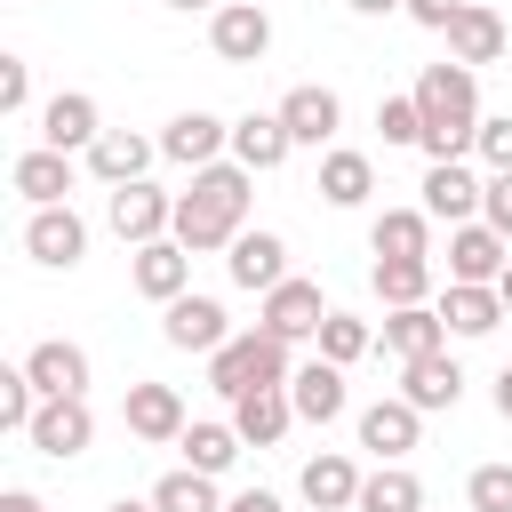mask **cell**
Segmentation results:
<instances>
[{
    "instance_id": "cell-1",
    "label": "cell",
    "mask_w": 512,
    "mask_h": 512,
    "mask_svg": "<svg viewBox=\"0 0 512 512\" xmlns=\"http://www.w3.org/2000/svg\"><path fill=\"white\" fill-rule=\"evenodd\" d=\"M248 200H256V168H240V160L192 168V192H176V240H184L192 256L232 248V240L248 232Z\"/></svg>"
},
{
    "instance_id": "cell-2",
    "label": "cell",
    "mask_w": 512,
    "mask_h": 512,
    "mask_svg": "<svg viewBox=\"0 0 512 512\" xmlns=\"http://www.w3.org/2000/svg\"><path fill=\"white\" fill-rule=\"evenodd\" d=\"M416 112H424V160H464L472 144H480V80H472V64H456V56H440V64H424L416 72Z\"/></svg>"
},
{
    "instance_id": "cell-3",
    "label": "cell",
    "mask_w": 512,
    "mask_h": 512,
    "mask_svg": "<svg viewBox=\"0 0 512 512\" xmlns=\"http://www.w3.org/2000/svg\"><path fill=\"white\" fill-rule=\"evenodd\" d=\"M288 376H296V360H288V336H272V328L224 336V344L208 352V392H224V400H240V392H256V384H288Z\"/></svg>"
},
{
    "instance_id": "cell-4",
    "label": "cell",
    "mask_w": 512,
    "mask_h": 512,
    "mask_svg": "<svg viewBox=\"0 0 512 512\" xmlns=\"http://www.w3.org/2000/svg\"><path fill=\"white\" fill-rule=\"evenodd\" d=\"M104 224H112L128 248H144V240L176 232V192H160L152 176H136V184H112V192H104Z\"/></svg>"
},
{
    "instance_id": "cell-5",
    "label": "cell",
    "mask_w": 512,
    "mask_h": 512,
    "mask_svg": "<svg viewBox=\"0 0 512 512\" xmlns=\"http://www.w3.org/2000/svg\"><path fill=\"white\" fill-rule=\"evenodd\" d=\"M24 440H32L40 456H56V464L88 456V440H96V408H88V392H56V400H40V416H32Z\"/></svg>"
},
{
    "instance_id": "cell-6",
    "label": "cell",
    "mask_w": 512,
    "mask_h": 512,
    "mask_svg": "<svg viewBox=\"0 0 512 512\" xmlns=\"http://www.w3.org/2000/svg\"><path fill=\"white\" fill-rule=\"evenodd\" d=\"M24 256H32V264H48V272H72V264L88 256V224L72 216V200H56V208H32V216H24Z\"/></svg>"
},
{
    "instance_id": "cell-7",
    "label": "cell",
    "mask_w": 512,
    "mask_h": 512,
    "mask_svg": "<svg viewBox=\"0 0 512 512\" xmlns=\"http://www.w3.org/2000/svg\"><path fill=\"white\" fill-rule=\"evenodd\" d=\"M504 264H512V240L488 224V216H472V224H448V280H504Z\"/></svg>"
},
{
    "instance_id": "cell-8",
    "label": "cell",
    "mask_w": 512,
    "mask_h": 512,
    "mask_svg": "<svg viewBox=\"0 0 512 512\" xmlns=\"http://www.w3.org/2000/svg\"><path fill=\"white\" fill-rule=\"evenodd\" d=\"M208 48H216L224 64H256V56L272 48V16H264V0H224V8L208 16Z\"/></svg>"
},
{
    "instance_id": "cell-9",
    "label": "cell",
    "mask_w": 512,
    "mask_h": 512,
    "mask_svg": "<svg viewBox=\"0 0 512 512\" xmlns=\"http://www.w3.org/2000/svg\"><path fill=\"white\" fill-rule=\"evenodd\" d=\"M128 280H136V296H152V304H176V296L192 288V248H184L176 232H160V240H144V248H136Z\"/></svg>"
},
{
    "instance_id": "cell-10",
    "label": "cell",
    "mask_w": 512,
    "mask_h": 512,
    "mask_svg": "<svg viewBox=\"0 0 512 512\" xmlns=\"http://www.w3.org/2000/svg\"><path fill=\"white\" fill-rule=\"evenodd\" d=\"M328 312H336V304L320 296V280H296V272H288L280 288H264V320H256V328H272V336L296 344V336H320Z\"/></svg>"
},
{
    "instance_id": "cell-11",
    "label": "cell",
    "mask_w": 512,
    "mask_h": 512,
    "mask_svg": "<svg viewBox=\"0 0 512 512\" xmlns=\"http://www.w3.org/2000/svg\"><path fill=\"white\" fill-rule=\"evenodd\" d=\"M96 136H104V112H96L88 88H56V96L40 104V144H56V152H88Z\"/></svg>"
},
{
    "instance_id": "cell-12",
    "label": "cell",
    "mask_w": 512,
    "mask_h": 512,
    "mask_svg": "<svg viewBox=\"0 0 512 512\" xmlns=\"http://www.w3.org/2000/svg\"><path fill=\"white\" fill-rule=\"evenodd\" d=\"M224 152H232V120H216V112H176L160 128V160H176V168H208Z\"/></svg>"
},
{
    "instance_id": "cell-13",
    "label": "cell",
    "mask_w": 512,
    "mask_h": 512,
    "mask_svg": "<svg viewBox=\"0 0 512 512\" xmlns=\"http://www.w3.org/2000/svg\"><path fill=\"white\" fill-rule=\"evenodd\" d=\"M160 336H168L176 352H200V360H208L232 328H224V304H216V296H192V288H184L176 304H160Z\"/></svg>"
},
{
    "instance_id": "cell-14",
    "label": "cell",
    "mask_w": 512,
    "mask_h": 512,
    "mask_svg": "<svg viewBox=\"0 0 512 512\" xmlns=\"http://www.w3.org/2000/svg\"><path fill=\"white\" fill-rule=\"evenodd\" d=\"M120 424H128L136 440H152V448H160V440H184V424H192V416H184V392H176V384H128Z\"/></svg>"
},
{
    "instance_id": "cell-15",
    "label": "cell",
    "mask_w": 512,
    "mask_h": 512,
    "mask_svg": "<svg viewBox=\"0 0 512 512\" xmlns=\"http://www.w3.org/2000/svg\"><path fill=\"white\" fill-rule=\"evenodd\" d=\"M416 432H424V408L416 400H376V408H360V448L376 456V464H400L408 448H416Z\"/></svg>"
},
{
    "instance_id": "cell-16",
    "label": "cell",
    "mask_w": 512,
    "mask_h": 512,
    "mask_svg": "<svg viewBox=\"0 0 512 512\" xmlns=\"http://www.w3.org/2000/svg\"><path fill=\"white\" fill-rule=\"evenodd\" d=\"M360 464L344 456V448H320V456H304V472H296V488H304V504L312 512H352L360 504Z\"/></svg>"
},
{
    "instance_id": "cell-17",
    "label": "cell",
    "mask_w": 512,
    "mask_h": 512,
    "mask_svg": "<svg viewBox=\"0 0 512 512\" xmlns=\"http://www.w3.org/2000/svg\"><path fill=\"white\" fill-rule=\"evenodd\" d=\"M272 112L288 120V136H296V144H336V128H344V96H336V88H320V80L288 88Z\"/></svg>"
},
{
    "instance_id": "cell-18",
    "label": "cell",
    "mask_w": 512,
    "mask_h": 512,
    "mask_svg": "<svg viewBox=\"0 0 512 512\" xmlns=\"http://www.w3.org/2000/svg\"><path fill=\"white\" fill-rule=\"evenodd\" d=\"M480 192H488V184H480L464 160H432V168H424V216H432V224H472V216H480Z\"/></svg>"
},
{
    "instance_id": "cell-19",
    "label": "cell",
    "mask_w": 512,
    "mask_h": 512,
    "mask_svg": "<svg viewBox=\"0 0 512 512\" xmlns=\"http://www.w3.org/2000/svg\"><path fill=\"white\" fill-rule=\"evenodd\" d=\"M288 424H296L288 384H256V392H240V400H232V432H240L248 448H280V440H288Z\"/></svg>"
},
{
    "instance_id": "cell-20",
    "label": "cell",
    "mask_w": 512,
    "mask_h": 512,
    "mask_svg": "<svg viewBox=\"0 0 512 512\" xmlns=\"http://www.w3.org/2000/svg\"><path fill=\"white\" fill-rule=\"evenodd\" d=\"M152 152H160L152 136H136V128H104V136H96V144H88L80 160H88V176H96V184L112 192V184H136V176L152 168Z\"/></svg>"
},
{
    "instance_id": "cell-21",
    "label": "cell",
    "mask_w": 512,
    "mask_h": 512,
    "mask_svg": "<svg viewBox=\"0 0 512 512\" xmlns=\"http://www.w3.org/2000/svg\"><path fill=\"white\" fill-rule=\"evenodd\" d=\"M224 272H232V288H256V296H264V288H280V280H288V240H280V232H264V224H256V232H240V240H232V256H224Z\"/></svg>"
},
{
    "instance_id": "cell-22",
    "label": "cell",
    "mask_w": 512,
    "mask_h": 512,
    "mask_svg": "<svg viewBox=\"0 0 512 512\" xmlns=\"http://www.w3.org/2000/svg\"><path fill=\"white\" fill-rule=\"evenodd\" d=\"M288 400H296V424H336V416L352 408V392H344V368H336V360H304V368L288 376Z\"/></svg>"
},
{
    "instance_id": "cell-23",
    "label": "cell",
    "mask_w": 512,
    "mask_h": 512,
    "mask_svg": "<svg viewBox=\"0 0 512 512\" xmlns=\"http://www.w3.org/2000/svg\"><path fill=\"white\" fill-rule=\"evenodd\" d=\"M288 152H296V136H288V120H280V112H240V120H232V160H240V168L272 176Z\"/></svg>"
},
{
    "instance_id": "cell-24",
    "label": "cell",
    "mask_w": 512,
    "mask_h": 512,
    "mask_svg": "<svg viewBox=\"0 0 512 512\" xmlns=\"http://www.w3.org/2000/svg\"><path fill=\"white\" fill-rule=\"evenodd\" d=\"M8 184H16L32 208H56V200H72V152H56V144H32V152H16Z\"/></svg>"
},
{
    "instance_id": "cell-25",
    "label": "cell",
    "mask_w": 512,
    "mask_h": 512,
    "mask_svg": "<svg viewBox=\"0 0 512 512\" xmlns=\"http://www.w3.org/2000/svg\"><path fill=\"white\" fill-rule=\"evenodd\" d=\"M376 344L392 360H424V352H448V320H440V304H400V312H384Z\"/></svg>"
},
{
    "instance_id": "cell-26",
    "label": "cell",
    "mask_w": 512,
    "mask_h": 512,
    "mask_svg": "<svg viewBox=\"0 0 512 512\" xmlns=\"http://www.w3.org/2000/svg\"><path fill=\"white\" fill-rule=\"evenodd\" d=\"M504 40H512V32H504V16H496L488 0H464L456 24H448V56H456V64H496Z\"/></svg>"
},
{
    "instance_id": "cell-27",
    "label": "cell",
    "mask_w": 512,
    "mask_h": 512,
    "mask_svg": "<svg viewBox=\"0 0 512 512\" xmlns=\"http://www.w3.org/2000/svg\"><path fill=\"white\" fill-rule=\"evenodd\" d=\"M400 400H416L424 416L432 408H456L464 400V368L448 352H424V360H400Z\"/></svg>"
},
{
    "instance_id": "cell-28",
    "label": "cell",
    "mask_w": 512,
    "mask_h": 512,
    "mask_svg": "<svg viewBox=\"0 0 512 512\" xmlns=\"http://www.w3.org/2000/svg\"><path fill=\"white\" fill-rule=\"evenodd\" d=\"M368 192H376V160L352 152V144H328V152H320V200H328V208H360Z\"/></svg>"
},
{
    "instance_id": "cell-29",
    "label": "cell",
    "mask_w": 512,
    "mask_h": 512,
    "mask_svg": "<svg viewBox=\"0 0 512 512\" xmlns=\"http://www.w3.org/2000/svg\"><path fill=\"white\" fill-rule=\"evenodd\" d=\"M440 320H448V336H488V328H496V320H512V312H504V296H496L488 280H448Z\"/></svg>"
},
{
    "instance_id": "cell-30",
    "label": "cell",
    "mask_w": 512,
    "mask_h": 512,
    "mask_svg": "<svg viewBox=\"0 0 512 512\" xmlns=\"http://www.w3.org/2000/svg\"><path fill=\"white\" fill-rule=\"evenodd\" d=\"M24 368H32V384L56 400V392H88V352L80 344H64V336H48V344H32L24 352Z\"/></svg>"
},
{
    "instance_id": "cell-31",
    "label": "cell",
    "mask_w": 512,
    "mask_h": 512,
    "mask_svg": "<svg viewBox=\"0 0 512 512\" xmlns=\"http://www.w3.org/2000/svg\"><path fill=\"white\" fill-rule=\"evenodd\" d=\"M376 296H384V312H400V304H432V256H376Z\"/></svg>"
},
{
    "instance_id": "cell-32",
    "label": "cell",
    "mask_w": 512,
    "mask_h": 512,
    "mask_svg": "<svg viewBox=\"0 0 512 512\" xmlns=\"http://www.w3.org/2000/svg\"><path fill=\"white\" fill-rule=\"evenodd\" d=\"M368 248L376 256H432V216L424 208H384L368 224Z\"/></svg>"
},
{
    "instance_id": "cell-33",
    "label": "cell",
    "mask_w": 512,
    "mask_h": 512,
    "mask_svg": "<svg viewBox=\"0 0 512 512\" xmlns=\"http://www.w3.org/2000/svg\"><path fill=\"white\" fill-rule=\"evenodd\" d=\"M352 512H424V480L408 472V464H376L368 480H360V504Z\"/></svg>"
},
{
    "instance_id": "cell-34",
    "label": "cell",
    "mask_w": 512,
    "mask_h": 512,
    "mask_svg": "<svg viewBox=\"0 0 512 512\" xmlns=\"http://www.w3.org/2000/svg\"><path fill=\"white\" fill-rule=\"evenodd\" d=\"M152 512H224V496H216V472H192V464L160 472V480H152Z\"/></svg>"
},
{
    "instance_id": "cell-35",
    "label": "cell",
    "mask_w": 512,
    "mask_h": 512,
    "mask_svg": "<svg viewBox=\"0 0 512 512\" xmlns=\"http://www.w3.org/2000/svg\"><path fill=\"white\" fill-rule=\"evenodd\" d=\"M176 448H184V464H192V472H216V480H224V472L240 464V448H248V440H240L232 424H184V440H176Z\"/></svg>"
},
{
    "instance_id": "cell-36",
    "label": "cell",
    "mask_w": 512,
    "mask_h": 512,
    "mask_svg": "<svg viewBox=\"0 0 512 512\" xmlns=\"http://www.w3.org/2000/svg\"><path fill=\"white\" fill-rule=\"evenodd\" d=\"M312 344H320V360H336V368H352L360 352H376V328H368L360 312H328Z\"/></svg>"
},
{
    "instance_id": "cell-37",
    "label": "cell",
    "mask_w": 512,
    "mask_h": 512,
    "mask_svg": "<svg viewBox=\"0 0 512 512\" xmlns=\"http://www.w3.org/2000/svg\"><path fill=\"white\" fill-rule=\"evenodd\" d=\"M40 384H32V368H0V432H32V416H40Z\"/></svg>"
},
{
    "instance_id": "cell-38",
    "label": "cell",
    "mask_w": 512,
    "mask_h": 512,
    "mask_svg": "<svg viewBox=\"0 0 512 512\" xmlns=\"http://www.w3.org/2000/svg\"><path fill=\"white\" fill-rule=\"evenodd\" d=\"M464 504H472V512H512V464H472Z\"/></svg>"
},
{
    "instance_id": "cell-39",
    "label": "cell",
    "mask_w": 512,
    "mask_h": 512,
    "mask_svg": "<svg viewBox=\"0 0 512 512\" xmlns=\"http://www.w3.org/2000/svg\"><path fill=\"white\" fill-rule=\"evenodd\" d=\"M376 128H384V144H424V112H416V96H384V104H376Z\"/></svg>"
},
{
    "instance_id": "cell-40",
    "label": "cell",
    "mask_w": 512,
    "mask_h": 512,
    "mask_svg": "<svg viewBox=\"0 0 512 512\" xmlns=\"http://www.w3.org/2000/svg\"><path fill=\"white\" fill-rule=\"evenodd\" d=\"M24 104H32V64H24V56H0V112L16 120Z\"/></svg>"
},
{
    "instance_id": "cell-41",
    "label": "cell",
    "mask_w": 512,
    "mask_h": 512,
    "mask_svg": "<svg viewBox=\"0 0 512 512\" xmlns=\"http://www.w3.org/2000/svg\"><path fill=\"white\" fill-rule=\"evenodd\" d=\"M480 216L512 240V168H488V192H480Z\"/></svg>"
},
{
    "instance_id": "cell-42",
    "label": "cell",
    "mask_w": 512,
    "mask_h": 512,
    "mask_svg": "<svg viewBox=\"0 0 512 512\" xmlns=\"http://www.w3.org/2000/svg\"><path fill=\"white\" fill-rule=\"evenodd\" d=\"M488 168H512V112H496V120H480V144H472Z\"/></svg>"
},
{
    "instance_id": "cell-43",
    "label": "cell",
    "mask_w": 512,
    "mask_h": 512,
    "mask_svg": "<svg viewBox=\"0 0 512 512\" xmlns=\"http://www.w3.org/2000/svg\"><path fill=\"white\" fill-rule=\"evenodd\" d=\"M456 8H464V0H408L400 16H416L424 32H448V24H456Z\"/></svg>"
},
{
    "instance_id": "cell-44",
    "label": "cell",
    "mask_w": 512,
    "mask_h": 512,
    "mask_svg": "<svg viewBox=\"0 0 512 512\" xmlns=\"http://www.w3.org/2000/svg\"><path fill=\"white\" fill-rule=\"evenodd\" d=\"M224 512H280V496L272 488H240V496H224Z\"/></svg>"
},
{
    "instance_id": "cell-45",
    "label": "cell",
    "mask_w": 512,
    "mask_h": 512,
    "mask_svg": "<svg viewBox=\"0 0 512 512\" xmlns=\"http://www.w3.org/2000/svg\"><path fill=\"white\" fill-rule=\"evenodd\" d=\"M496 416H504V424H512V360H504V368H496Z\"/></svg>"
},
{
    "instance_id": "cell-46",
    "label": "cell",
    "mask_w": 512,
    "mask_h": 512,
    "mask_svg": "<svg viewBox=\"0 0 512 512\" xmlns=\"http://www.w3.org/2000/svg\"><path fill=\"white\" fill-rule=\"evenodd\" d=\"M0 512H48V504H40L32 488H8V496H0Z\"/></svg>"
},
{
    "instance_id": "cell-47",
    "label": "cell",
    "mask_w": 512,
    "mask_h": 512,
    "mask_svg": "<svg viewBox=\"0 0 512 512\" xmlns=\"http://www.w3.org/2000/svg\"><path fill=\"white\" fill-rule=\"evenodd\" d=\"M352 16H392V8H408V0H344Z\"/></svg>"
},
{
    "instance_id": "cell-48",
    "label": "cell",
    "mask_w": 512,
    "mask_h": 512,
    "mask_svg": "<svg viewBox=\"0 0 512 512\" xmlns=\"http://www.w3.org/2000/svg\"><path fill=\"white\" fill-rule=\"evenodd\" d=\"M104 512H152V496H144V504H136V496H120V504H104Z\"/></svg>"
},
{
    "instance_id": "cell-49",
    "label": "cell",
    "mask_w": 512,
    "mask_h": 512,
    "mask_svg": "<svg viewBox=\"0 0 512 512\" xmlns=\"http://www.w3.org/2000/svg\"><path fill=\"white\" fill-rule=\"evenodd\" d=\"M496 296H504V312H512V264H504V280H496Z\"/></svg>"
},
{
    "instance_id": "cell-50",
    "label": "cell",
    "mask_w": 512,
    "mask_h": 512,
    "mask_svg": "<svg viewBox=\"0 0 512 512\" xmlns=\"http://www.w3.org/2000/svg\"><path fill=\"white\" fill-rule=\"evenodd\" d=\"M168 8H216V0H168Z\"/></svg>"
}]
</instances>
